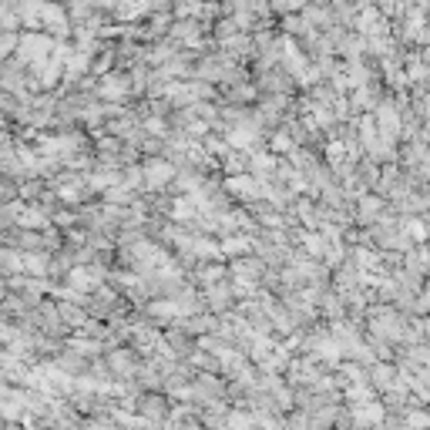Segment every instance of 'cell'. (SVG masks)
<instances>
[{"label":"cell","mask_w":430,"mask_h":430,"mask_svg":"<svg viewBox=\"0 0 430 430\" xmlns=\"http://www.w3.org/2000/svg\"><path fill=\"white\" fill-rule=\"evenodd\" d=\"M138 410H141V417H148L151 424H155V420H165L169 407H165V400H162V397H145V400L138 404Z\"/></svg>","instance_id":"cell-1"}]
</instances>
